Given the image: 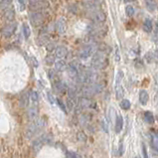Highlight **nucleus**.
Segmentation results:
<instances>
[{
	"instance_id": "9d476101",
	"label": "nucleus",
	"mask_w": 158,
	"mask_h": 158,
	"mask_svg": "<svg viewBox=\"0 0 158 158\" xmlns=\"http://www.w3.org/2000/svg\"><path fill=\"white\" fill-rule=\"evenodd\" d=\"M79 105L80 108H91L95 105V102L90 98H87V96H82L79 99Z\"/></svg>"
},
{
	"instance_id": "ea45409f",
	"label": "nucleus",
	"mask_w": 158,
	"mask_h": 158,
	"mask_svg": "<svg viewBox=\"0 0 158 158\" xmlns=\"http://www.w3.org/2000/svg\"><path fill=\"white\" fill-rule=\"evenodd\" d=\"M18 3L20 5V10L24 11L25 10V1L24 0H18Z\"/></svg>"
},
{
	"instance_id": "e433bc0d",
	"label": "nucleus",
	"mask_w": 158,
	"mask_h": 158,
	"mask_svg": "<svg viewBox=\"0 0 158 158\" xmlns=\"http://www.w3.org/2000/svg\"><path fill=\"white\" fill-rule=\"evenodd\" d=\"M46 48H47L48 52H52L54 49H56V46H55L54 43H48L46 45Z\"/></svg>"
},
{
	"instance_id": "4be33fe9",
	"label": "nucleus",
	"mask_w": 158,
	"mask_h": 158,
	"mask_svg": "<svg viewBox=\"0 0 158 158\" xmlns=\"http://www.w3.org/2000/svg\"><path fill=\"white\" fill-rule=\"evenodd\" d=\"M144 120L149 124H152L154 122V117L152 114V112L150 111H145L144 112Z\"/></svg>"
},
{
	"instance_id": "f03ea898",
	"label": "nucleus",
	"mask_w": 158,
	"mask_h": 158,
	"mask_svg": "<svg viewBox=\"0 0 158 158\" xmlns=\"http://www.w3.org/2000/svg\"><path fill=\"white\" fill-rule=\"evenodd\" d=\"M108 65V56H106L105 52L98 50L93 55L92 66L93 69L102 70V69H105Z\"/></svg>"
},
{
	"instance_id": "a19ab883",
	"label": "nucleus",
	"mask_w": 158,
	"mask_h": 158,
	"mask_svg": "<svg viewBox=\"0 0 158 158\" xmlns=\"http://www.w3.org/2000/svg\"><path fill=\"white\" fill-rule=\"evenodd\" d=\"M142 153H143V157L144 158H148L147 151H146V148H145V145L144 144H142Z\"/></svg>"
},
{
	"instance_id": "9b49d317",
	"label": "nucleus",
	"mask_w": 158,
	"mask_h": 158,
	"mask_svg": "<svg viewBox=\"0 0 158 158\" xmlns=\"http://www.w3.org/2000/svg\"><path fill=\"white\" fill-rule=\"evenodd\" d=\"M53 89L57 93H64L66 92V85L62 82V81L57 80L54 82Z\"/></svg>"
},
{
	"instance_id": "58836bf2",
	"label": "nucleus",
	"mask_w": 158,
	"mask_h": 158,
	"mask_svg": "<svg viewBox=\"0 0 158 158\" xmlns=\"http://www.w3.org/2000/svg\"><path fill=\"white\" fill-rule=\"evenodd\" d=\"M78 139L81 140V141H86L87 137H86V135L83 133V132H80V133L78 134Z\"/></svg>"
},
{
	"instance_id": "2f4dec72",
	"label": "nucleus",
	"mask_w": 158,
	"mask_h": 158,
	"mask_svg": "<svg viewBox=\"0 0 158 158\" xmlns=\"http://www.w3.org/2000/svg\"><path fill=\"white\" fill-rule=\"evenodd\" d=\"M23 33H24V36L26 39H28L30 37V28H29V25L28 24H23Z\"/></svg>"
},
{
	"instance_id": "412c9836",
	"label": "nucleus",
	"mask_w": 158,
	"mask_h": 158,
	"mask_svg": "<svg viewBox=\"0 0 158 158\" xmlns=\"http://www.w3.org/2000/svg\"><path fill=\"white\" fill-rule=\"evenodd\" d=\"M29 105V96L27 93H24L20 98V106L21 108H26Z\"/></svg>"
},
{
	"instance_id": "f3484780",
	"label": "nucleus",
	"mask_w": 158,
	"mask_h": 158,
	"mask_svg": "<svg viewBox=\"0 0 158 158\" xmlns=\"http://www.w3.org/2000/svg\"><path fill=\"white\" fill-rule=\"evenodd\" d=\"M56 28L59 33L63 34L66 32V21L64 18H60L56 23Z\"/></svg>"
},
{
	"instance_id": "6e6552de",
	"label": "nucleus",
	"mask_w": 158,
	"mask_h": 158,
	"mask_svg": "<svg viewBox=\"0 0 158 158\" xmlns=\"http://www.w3.org/2000/svg\"><path fill=\"white\" fill-rule=\"evenodd\" d=\"M90 19L96 24H102L106 20V15L102 10H93L90 16Z\"/></svg>"
},
{
	"instance_id": "0eeeda50",
	"label": "nucleus",
	"mask_w": 158,
	"mask_h": 158,
	"mask_svg": "<svg viewBox=\"0 0 158 158\" xmlns=\"http://www.w3.org/2000/svg\"><path fill=\"white\" fill-rule=\"evenodd\" d=\"M29 19L34 27H39L45 22V16L40 12H31L29 15Z\"/></svg>"
},
{
	"instance_id": "1a4fd4ad",
	"label": "nucleus",
	"mask_w": 158,
	"mask_h": 158,
	"mask_svg": "<svg viewBox=\"0 0 158 158\" xmlns=\"http://www.w3.org/2000/svg\"><path fill=\"white\" fill-rule=\"evenodd\" d=\"M16 29H17V23H16V22H13V23H10V24H7L6 26L3 27L2 31H1L2 36L5 37V38L11 37L12 35L15 33Z\"/></svg>"
},
{
	"instance_id": "a878e982",
	"label": "nucleus",
	"mask_w": 158,
	"mask_h": 158,
	"mask_svg": "<svg viewBox=\"0 0 158 158\" xmlns=\"http://www.w3.org/2000/svg\"><path fill=\"white\" fill-rule=\"evenodd\" d=\"M119 105H120V108L122 109H124V111H127V109H129L130 106H131L130 102L128 101V99H122Z\"/></svg>"
},
{
	"instance_id": "bb28decb",
	"label": "nucleus",
	"mask_w": 158,
	"mask_h": 158,
	"mask_svg": "<svg viewBox=\"0 0 158 158\" xmlns=\"http://www.w3.org/2000/svg\"><path fill=\"white\" fill-rule=\"evenodd\" d=\"M55 61H56V60H55V56L53 54L47 55L46 58H45V62H46L47 65H49V66L53 65V64L55 63Z\"/></svg>"
},
{
	"instance_id": "393cba45",
	"label": "nucleus",
	"mask_w": 158,
	"mask_h": 158,
	"mask_svg": "<svg viewBox=\"0 0 158 158\" xmlns=\"http://www.w3.org/2000/svg\"><path fill=\"white\" fill-rule=\"evenodd\" d=\"M151 146H152V149L156 151V153H158V136H156V135H152Z\"/></svg>"
},
{
	"instance_id": "b1692460",
	"label": "nucleus",
	"mask_w": 158,
	"mask_h": 158,
	"mask_svg": "<svg viewBox=\"0 0 158 158\" xmlns=\"http://www.w3.org/2000/svg\"><path fill=\"white\" fill-rule=\"evenodd\" d=\"M123 95H124L123 89H122V87L118 84V85L115 86V96H117V99H121L122 96H123Z\"/></svg>"
},
{
	"instance_id": "6ab92c4d",
	"label": "nucleus",
	"mask_w": 158,
	"mask_h": 158,
	"mask_svg": "<svg viewBox=\"0 0 158 158\" xmlns=\"http://www.w3.org/2000/svg\"><path fill=\"white\" fill-rule=\"evenodd\" d=\"M148 99H149V96H148V93L146 91H144V90H142V91H140L139 93V102L141 105H146Z\"/></svg>"
},
{
	"instance_id": "423d86ee",
	"label": "nucleus",
	"mask_w": 158,
	"mask_h": 158,
	"mask_svg": "<svg viewBox=\"0 0 158 158\" xmlns=\"http://www.w3.org/2000/svg\"><path fill=\"white\" fill-rule=\"evenodd\" d=\"M49 2L47 0H37V1H33L29 4V10L31 12H40L49 8Z\"/></svg>"
},
{
	"instance_id": "f704fd0d",
	"label": "nucleus",
	"mask_w": 158,
	"mask_h": 158,
	"mask_svg": "<svg viewBox=\"0 0 158 158\" xmlns=\"http://www.w3.org/2000/svg\"><path fill=\"white\" fill-rule=\"evenodd\" d=\"M67 108H68V109H69V111H73V108H74L73 99H68V101H67Z\"/></svg>"
},
{
	"instance_id": "f257e3e1",
	"label": "nucleus",
	"mask_w": 158,
	"mask_h": 158,
	"mask_svg": "<svg viewBox=\"0 0 158 158\" xmlns=\"http://www.w3.org/2000/svg\"><path fill=\"white\" fill-rule=\"evenodd\" d=\"M45 125H46V121L43 118H37L36 120H34L31 124L28 125V127L25 130V137L27 139H31L32 137L38 134L43 129Z\"/></svg>"
},
{
	"instance_id": "cd10ccee",
	"label": "nucleus",
	"mask_w": 158,
	"mask_h": 158,
	"mask_svg": "<svg viewBox=\"0 0 158 158\" xmlns=\"http://www.w3.org/2000/svg\"><path fill=\"white\" fill-rule=\"evenodd\" d=\"M134 13H135V10L132 6L128 5L125 7V14H126V16H128V17H132V16L134 15Z\"/></svg>"
},
{
	"instance_id": "a18cd8bd",
	"label": "nucleus",
	"mask_w": 158,
	"mask_h": 158,
	"mask_svg": "<svg viewBox=\"0 0 158 158\" xmlns=\"http://www.w3.org/2000/svg\"><path fill=\"white\" fill-rule=\"evenodd\" d=\"M136 158H138V157H136Z\"/></svg>"
},
{
	"instance_id": "c9c22d12",
	"label": "nucleus",
	"mask_w": 158,
	"mask_h": 158,
	"mask_svg": "<svg viewBox=\"0 0 158 158\" xmlns=\"http://www.w3.org/2000/svg\"><path fill=\"white\" fill-rule=\"evenodd\" d=\"M47 96H48V99H49V102H50L52 105H53V104H55V102H56V99H55L54 96L52 95V93L48 92V93H47Z\"/></svg>"
},
{
	"instance_id": "c03bdc74",
	"label": "nucleus",
	"mask_w": 158,
	"mask_h": 158,
	"mask_svg": "<svg viewBox=\"0 0 158 158\" xmlns=\"http://www.w3.org/2000/svg\"><path fill=\"white\" fill-rule=\"evenodd\" d=\"M30 1H31V2H33V1H37V0H30Z\"/></svg>"
},
{
	"instance_id": "5701e85b",
	"label": "nucleus",
	"mask_w": 158,
	"mask_h": 158,
	"mask_svg": "<svg viewBox=\"0 0 158 158\" xmlns=\"http://www.w3.org/2000/svg\"><path fill=\"white\" fill-rule=\"evenodd\" d=\"M38 43L40 44V46L47 45L48 43H49V37H48V35L47 34L40 35V37L38 38Z\"/></svg>"
},
{
	"instance_id": "7ed1b4c3",
	"label": "nucleus",
	"mask_w": 158,
	"mask_h": 158,
	"mask_svg": "<svg viewBox=\"0 0 158 158\" xmlns=\"http://www.w3.org/2000/svg\"><path fill=\"white\" fill-rule=\"evenodd\" d=\"M102 89H104V86L102 84L99 83H93V84H90L88 86H85L84 88L81 90V93L84 96H87V98H90V96H96L98 93H102Z\"/></svg>"
},
{
	"instance_id": "79ce46f5",
	"label": "nucleus",
	"mask_w": 158,
	"mask_h": 158,
	"mask_svg": "<svg viewBox=\"0 0 158 158\" xmlns=\"http://www.w3.org/2000/svg\"><path fill=\"white\" fill-rule=\"evenodd\" d=\"M49 77H50V79H53L54 77H55V72H54L53 70L49 71Z\"/></svg>"
},
{
	"instance_id": "dca6fc26",
	"label": "nucleus",
	"mask_w": 158,
	"mask_h": 158,
	"mask_svg": "<svg viewBox=\"0 0 158 158\" xmlns=\"http://www.w3.org/2000/svg\"><path fill=\"white\" fill-rule=\"evenodd\" d=\"M144 3H145V7H146L148 11L153 12L157 9L158 5H157L156 0H144Z\"/></svg>"
},
{
	"instance_id": "4c0bfd02",
	"label": "nucleus",
	"mask_w": 158,
	"mask_h": 158,
	"mask_svg": "<svg viewBox=\"0 0 158 158\" xmlns=\"http://www.w3.org/2000/svg\"><path fill=\"white\" fill-rule=\"evenodd\" d=\"M102 129H104L106 133L108 132V123H106L105 119H102Z\"/></svg>"
},
{
	"instance_id": "4468645a",
	"label": "nucleus",
	"mask_w": 158,
	"mask_h": 158,
	"mask_svg": "<svg viewBox=\"0 0 158 158\" xmlns=\"http://www.w3.org/2000/svg\"><path fill=\"white\" fill-rule=\"evenodd\" d=\"M54 65H55V71H57V72H64V71L67 70V67H68L67 63L63 59L55 61Z\"/></svg>"
},
{
	"instance_id": "473e14b6",
	"label": "nucleus",
	"mask_w": 158,
	"mask_h": 158,
	"mask_svg": "<svg viewBox=\"0 0 158 158\" xmlns=\"http://www.w3.org/2000/svg\"><path fill=\"white\" fill-rule=\"evenodd\" d=\"M67 158H82V156H81L79 153L74 152V151H68Z\"/></svg>"
},
{
	"instance_id": "2eb2a0df",
	"label": "nucleus",
	"mask_w": 158,
	"mask_h": 158,
	"mask_svg": "<svg viewBox=\"0 0 158 158\" xmlns=\"http://www.w3.org/2000/svg\"><path fill=\"white\" fill-rule=\"evenodd\" d=\"M27 115H28V118L30 119V120H32V121L36 120V119L38 118V115H39L38 108H36V106H31V108H29Z\"/></svg>"
},
{
	"instance_id": "c756f323",
	"label": "nucleus",
	"mask_w": 158,
	"mask_h": 158,
	"mask_svg": "<svg viewBox=\"0 0 158 158\" xmlns=\"http://www.w3.org/2000/svg\"><path fill=\"white\" fill-rule=\"evenodd\" d=\"M68 95H69V99H74L76 98L77 96V90L75 88H69V90H68Z\"/></svg>"
},
{
	"instance_id": "20e7f679",
	"label": "nucleus",
	"mask_w": 158,
	"mask_h": 158,
	"mask_svg": "<svg viewBox=\"0 0 158 158\" xmlns=\"http://www.w3.org/2000/svg\"><path fill=\"white\" fill-rule=\"evenodd\" d=\"M53 138L50 134H43L40 135L36 140L32 143V149L35 153H38L39 150L43 147L44 144H49L50 142H52Z\"/></svg>"
},
{
	"instance_id": "c85d7f7f",
	"label": "nucleus",
	"mask_w": 158,
	"mask_h": 158,
	"mask_svg": "<svg viewBox=\"0 0 158 158\" xmlns=\"http://www.w3.org/2000/svg\"><path fill=\"white\" fill-rule=\"evenodd\" d=\"M30 99L34 104H36V102H38V101H39V93L36 91H32L30 93Z\"/></svg>"
},
{
	"instance_id": "39448f33",
	"label": "nucleus",
	"mask_w": 158,
	"mask_h": 158,
	"mask_svg": "<svg viewBox=\"0 0 158 158\" xmlns=\"http://www.w3.org/2000/svg\"><path fill=\"white\" fill-rule=\"evenodd\" d=\"M96 51H98V47L95 44H89V45H85L81 48V50L79 51V57L81 59L86 60L88 58L92 57L93 54H95Z\"/></svg>"
},
{
	"instance_id": "ddd939ff",
	"label": "nucleus",
	"mask_w": 158,
	"mask_h": 158,
	"mask_svg": "<svg viewBox=\"0 0 158 158\" xmlns=\"http://www.w3.org/2000/svg\"><path fill=\"white\" fill-rule=\"evenodd\" d=\"M3 18L5 19L6 21H13L15 18V11L13 8L7 7L4 9V12H3Z\"/></svg>"
},
{
	"instance_id": "a211bd4d",
	"label": "nucleus",
	"mask_w": 158,
	"mask_h": 158,
	"mask_svg": "<svg viewBox=\"0 0 158 158\" xmlns=\"http://www.w3.org/2000/svg\"><path fill=\"white\" fill-rule=\"evenodd\" d=\"M122 127H123V118L119 114L117 117V118H115V132L119 133V132L121 131Z\"/></svg>"
},
{
	"instance_id": "7c9ffc66",
	"label": "nucleus",
	"mask_w": 158,
	"mask_h": 158,
	"mask_svg": "<svg viewBox=\"0 0 158 158\" xmlns=\"http://www.w3.org/2000/svg\"><path fill=\"white\" fill-rule=\"evenodd\" d=\"M12 0H0V9H5L9 7Z\"/></svg>"
},
{
	"instance_id": "aec40b11",
	"label": "nucleus",
	"mask_w": 158,
	"mask_h": 158,
	"mask_svg": "<svg viewBox=\"0 0 158 158\" xmlns=\"http://www.w3.org/2000/svg\"><path fill=\"white\" fill-rule=\"evenodd\" d=\"M152 27H153L152 20L151 19H146L143 23V31L146 32V33H150L152 31Z\"/></svg>"
},
{
	"instance_id": "f8f14e48",
	"label": "nucleus",
	"mask_w": 158,
	"mask_h": 158,
	"mask_svg": "<svg viewBox=\"0 0 158 158\" xmlns=\"http://www.w3.org/2000/svg\"><path fill=\"white\" fill-rule=\"evenodd\" d=\"M68 55V49L64 46H59L56 47L55 49V56H56L58 59H64L66 58Z\"/></svg>"
},
{
	"instance_id": "72a5a7b5",
	"label": "nucleus",
	"mask_w": 158,
	"mask_h": 158,
	"mask_svg": "<svg viewBox=\"0 0 158 158\" xmlns=\"http://www.w3.org/2000/svg\"><path fill=\"white\" fill-rule=\"evenodd\" d=\"M56 102H57V104H58V105H59V108L62 109V111L65 112V114H67V108H66V105H65V104H64V102L61 101L60 99H56Z\"/></svg>"
},
{
	"instance_id": "37998d69",
	"label": "nucleus",
	"mask_w": 158,
	"mask_h": 158,
	"mask_svg": "<svg viewBox=\"0 0 158 158\" xmlns=\"http://www.w3.org/2000/svg\"><path fill=\"white\" fill-rule=\"evenodd\" d=\"M124 2H126V3H128V2H132V1H135V0H123Z\"/></svg>"
}]
</instances>
